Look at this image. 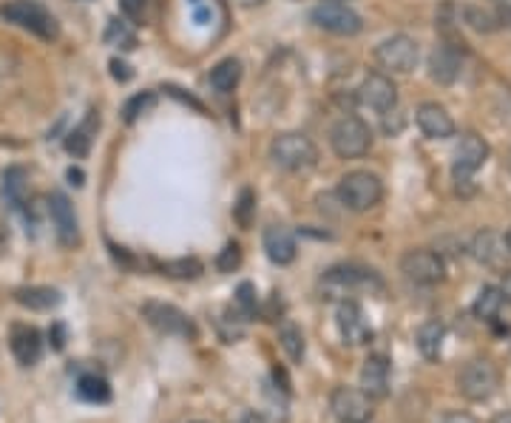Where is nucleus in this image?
<instances>
[{"label":"nucleus","mask_w":511,"mask_h":423,"mask_svg":"<svg viewBox=\"0 0 511 423\" xmlns=\"http://www.w3.org/2000/svg\"><path fill=\"white\" fill-rule=\"evenodd\" d=\"M469 253L477 264L483 267H503L506 256H508V244L506 236L495 233V231H480L472 244H469Z\"/></svg>","instance_id":"nucleus-19"},{"label":"nucleus","mask_w":511,"mask_h":423,"mask_svg":"<svg viewBox=\"0 0 511 423\" xmlns=\"http://www.w3.org/2000/svg\"><path fill=\"white\" fill-rule=\"evenodd\" d=\"M145 6H148V0H119V12H123L128 20H142Z\"/></svg>","instance_id":"nucleus-38"},{"label":"nucleus","mask_w":511,"mask_h":423,"mask_svg":"<svg viewBox=\"0 0 511 423\" xmlns=\"http://www.w3.org/2000/svg\"><path fill=\"white\" fill-rule=\"evenodd\" d=\"M236 6H241V9H253V6H261L264 0H233Z\"/></svg>","instance_id":"nucleus-47"},{"label":"nucleus","mask_w":511,"mask_h":423,"mask_svg":"<svg viewBox=\"0 0 511 423\" xmlns=\"http://www.w3.org/2000/svg\"><path fill=\"white\" fill-rule=\"evenodd\" d=\"M444 338H446V327H444V321H426V325L418 327V335H415V344H418V350L426 361H437L441 358V350H444Z\"/></svg>","instance_id":"nucleus-24"},{"label":"nucleus","mask_w":511,"mask_h":423,"mask_svg":"<svg viewBox=\"0 0 511 423\" xmlns=\"http://www.w3.org/2000/svg\"><path fill=\"white\" fill-rule=\"evenodd\" d=\"M375 60L393 74H409L418 66V43L406 35H395L375 48Z\"/></svg>","instance_id":"nucleus-12"},{"label":"nucleus","mask_w":511,"mask_h":423,"mask_svg":"<svg viewBox=\"0 0 511 423\" xmlns=\"http://www.w3.org/2000/svg\"><path fill=\"white\" fill-rule=\"evenodd\" d=\"M381 290L383 282L378 273L361 264H335L319 282V293L327 302H347L355 293H381Z\"/></svg>","instance_id":"nucleus-1"},{"label":"nucleus","mask_w":511,"mask_h":423,"mask_svg":"<svg viewBox=\"0 0 511 423\" xmlns=\"http://www.w3.org/2000/svg\"><path fill=\"white\" fill-rule=\"evenodd\" d=\"M256 216V193L250 188H245L239 193L236 205H233V219L239 222V228H250Z\"/></svg>","instance_id":"nucleus-35"},{"label":"nucleus","mask_w":511,"mask_h":423,"mask_svg":"<svg viewBox=\"0 0 511 423\" xmlns=\"http://www.w3.org/2000/svg\"><path fill=\"white\" fill-rule=\"evenodd\" d=\"M236 307H239L241 313H245L248 318L256 315L259 298H256V287H253L250 282H241V284H239V290H236Z\"/></svg>","instance_id":"nucleus-37"},{"label":"nucleus","mask_w":511,"mask_h":423,"mask_svg":"<svg viewBox=\"0 0 511 423\" xmlns=\"http://www.w3.org/2000/svg\"><path fill=\"white\" fill-rule=\"evenodd\" d=\"M48 216H52L57 242L63 247L80 244V222H77L75 205H71V199L63 191H52V196H48Z\"/></svg>","instance_id":"nucleus-13"},{"label":"nucleus","mask_w":511,"mask_h":423,"mask_svg":"<svg viewBox=\"0 0 511 423\" xmlns=\"http://www.w3.org/2000/svg\"><path fill=\"white\" fill-rule=\"evenodd\" d=\"M460 71H464V48H457V43H452V40L437 43L429 55L432 80L441 86H452L460 77Z\"/></svg>","instance_id":"nucleus-16"},{"label":"nucleus","mask_w":511,"mask_h":423,"mask_svg":"<svg viewBox=\"0 0 511 423\" xmlns=\"http://www.w3.org/2000/svg\"><path fill=\"white\" fill-rule=\"evenodd\" d=\"M216 267H219V273L239 270L241 267V247L236 242H228L222 251H219V256H216Z\"/></svg>","instance_id":"nucleus-36"},{"label":"nucleus","mask_w":511,"mask_h":423,"mask_svg":"<svg viewBox=\"0 0 511 423\" xmlns=\"http://www.w3.org/2000/svg\"><path fill=\"white\" fill-rule=\"evenodd\" d=\"M106 43H108V46H117V48H123V52H131V48L137 46V35H134V29H131V23L114 17V20L108 23V29H106Z\"/></svg>","instance_id":"nucleus-33"},{"label":"nucleus","mask_w":511,"mask_h":423,"mask_svg":"<svg viewBox=\"0 0 511 423\" xmlns=\"http://www.w3.org/2000/svg\"><path fill=\"white\" fill-rule=\"evenodd\" d=\"M0 15H4L9 23H15V26L32 32L40 40L52 43L60 37V26H57L55 15L48 12L40 0H9V4H4V9H0Z\"/></svg>","instance_id":"nucleus-4"},{"label":"nucleus","mask_w":511,"mask_h":423,"mask_svg":"<svg viewBox=\"0 0 511 423\" xmlns=\"http://www.w3.org/2000/svg\"><path fill=\"white\" fill-rule=\"evenodd\" d=\"M401 273L418 287H434L446 279L444 256L434 251H409L401 256Z\"/></svg>","instance_id":"nucleus-9"},{"label":"nucleus","mask_w":511,"mask_h":423,"mask_svg":"<svg viewBox=\"0 0 511 423\" xmlns=\"http://www.w3.org/2000/svg\"><path fill=\"white\" fill-rule=\"evenodd\" d=\"M154 106H157V94H154V91H139V94H134V97L126 99V106H123V119L131 126V122H137L139 117L151 114Z\"/></svg>","instance_id":"nucleus-34"},{"label":"nucleus","mask_w":511,"mask_h":423,"mask_svg":"<svg viewBox=\"0 0 511 423\" xmlns=\"http://www.w3.org/2000/svg\"><path fill=\"white\" fill-rule=\"evenodd\" d=\"M310 20L319 29H324L330 35H338V37H353V35H358L363 29L361 15L353 6H347V4H335V0L315 6L310 12Z\"/></svg>","instance_id":"nucleus-10"},{"label":"nucleus","mask_w":511,"mask_h":423,"mask_svg":"<svg viewBox=\"0 0 511 423\" xmlns=\"http://www.w3.org/2000/svg\"><path fill=\"white\" fill-rule=\"evenodd\" d=\"M489 160V142L477 134H464L455 148V162H452V177L457 182V191L466 182H472L475 173Z\"/></svg>","instance_id":"nucleus-8"},{"label":"nucleus","mask_w":511,"mask_h":423,"mask_svg":"<svg viewBox=\"0 0 511 423\" xmlns=\"http://www.w3.org/2000/svg\"><path fill=\"white\" fill-rule=\"evenodd\" d=\"M97 131H100V111L91 108V111L83 117L80 126H75V129L68 131V137H66V151H68L71 157H77V160H86L88 151H91V145H94Z\"/></svg>","instance_id":"nucleus-22"},{"label":"nucleus","mask_w":511,"mask_h":423,"mask_svg":"<svg viewBox=\"0 0 511 423\" xmlns=\"http://www.w3.org/2000/svg\"><path fill=\"white\" fill-rule=\"evenodd\" d=\"M358 103L367 106L378 114H389L398 106V88L386 74H367L363 83L358 86Z\"/></svg>","instance_id":"nucleus-14"},{"label":"nucleus","mask_w":511,"mask_h":423,"mask_svg":"<svg viewBox=\"0 0 511 423\" xmlns=\"http://www.w3.org/2000/svg\"><path fill=\"white\" fill-rule=\"evenodd\" d=\"M193 423H208V420H193Z\"/></svg>","instance_id":"nucleus-51"},{"label":"nucleus","mask_w":511,"mask_h":423,"mask_svg":"<svg viewBox=\"0 0 511 423\" xmlns=\"http://www.w3.org/2000/svg\"><path fill=\"white\" fill-rule=\"evenodd\" d=\"M261 244H264V253H267V259H271L273 264H293L296 262V253H299V247H296V236H293V231L290 228H284V225H271L264 231V239H261Z\"/></svg>","instance_id":"nucleus-17"},{"label":"nucleus","mask_w":511,"mask_h":423,"mask_svg":"<svg viewBox=\"0 0 511 423\" xmlns=\"http://www.w3.org/2000/svg\"><path fill=\"white\" fill-rule=\"evenodd\" d=\"M77 395L86 404H108L111 384L103 376H97V372H86V376H80V381H77Z\"/></svg>","instance_id":"nucleus-29"},{"label":"nucleus","mask_w":511,"mask_h":423,"mask_svg":"<svg viewBox=\"0 0 511 423\" xmlns=\"http://www.w3.org/2000/svg\"><path fill=\"white\" fill-rule=\"evenodd\" d=\"M236 423H267V418H264L261 412H245Z\"/></svg>","instance_id":"nucleus-45"},{"label":"nucleus","mask_w":511,"mask_h":423,"mask_svg":"<svg viewBox=\"0 0 511 423\" xmlns=\"http://www.w3.org/2000/svg\"><path fill=\"white\" fill-rule=\"evenodd\" d=\"M48 341H52L55 350H66V325H52V330H48Z\"/></svg>","instance_id":"nucleus-40"},{"label":"nucleus","mask_w":511,"mask_h":423,"mask_svg":"<svg viewBox=\"0 0 511 423\" xmlns=\"http://www.w3.org/2000/svg\"><path fill=\"white\" fill-rule=\"evenodd\" d=\"M503 304H506V298H503L500 287L485 284V287L477 293V298H475L472 313H475V318H480V321H497Z\"/></svg>","instance_id":"nucleus-28"},{"label":"nucleus","mask_w":511,"mask_h":423,"mask_svg":"<svg viewBox=\"0 0 511 423\" xmlns=\"http://www.w3.org/2000/svg\"><path fill=\"white\" fill-rule=\"evenodd\" d=\"M208 80H210V86H213L219 94L233 91V88L239 86V80H241V60H236V57L219 60V63L210 68Z\"/></svg>","instance_id":"nucleus-26"},{"label":"nucleus","mask_w":511,"mask_h":423,"mask_svg":"<svg viewBox=\"0 0 511 423\" xmlns=\"http://www.w3.org/2000/svg\"><path fill=\"white\" fill-rule=\"evenodd\" d=\"M441 423H477V420L469 418V415H464V412H452V415H444Z\"/></svg>","instance_id":"nucleus-42"},{"label":"nucleus","mask_w":511,"mask_h":423,"mask_svg":"<svg viewBox=\"0 0 511 423\" xmlns=\"http://www.w3.org/2000/svg\"><path fill=\"white\" fill-rule=\"evenodd\" d=\"M267 157L271 162L281 170H310L315 162H319V151L310 137L299 134V131H284L279 137H273L271 148H267Z\"/></svg>","instance_id":"nucleus-2"},{"label":"nucleus","mask_w":511,"mask_h":423,"mask_svg":"<svg viewBox=\"0 0 511 423\" xmlns=\"http://www.w3.org/2000/svg\"><path fill=\"white\" fill-rule=\"evenodd\" d=\"M500 369L495 361L489 358H472L464 369H460V376H457V389L460 395L466 397V401H489V397L500 389Z\"/></svg>","instance_id":"nucleus-5"},{"label":"nucleus","mask_w":511,"mask_h":423,"mask_svg":"<svg viewBox=\"0 0 511 423\" xmlns=\"http://www.w3.org/2000/svg\"><path fill=\"white\" fill-rule=\"evenodd\" d=\"M492 423H511V412H500Z\"/></svg>","instance_id":"nucleus-48"},{"label":"nucleus","mask_w":511,"mask_h":423,"mask_svg":"<svg viewBox=\"0 0 511 423\" xmlns=\"http://www.w3.org/2000/svg\"><path fill=\"white\" fill-rule=\"evenodd\" d=\"M335 321H338V333H341V338H344V344L361 346V344L373 341V327H370L367 315H363V307L358 302H353V298L338 304Z\"/></svg>","instance_id":"nucleus-15"},{"label":"nucleus","mask_w":511,"mask_h":423,"mask_svg":"<svg viewBox=\"0 0 511 423\" xmlns=\"http://www.w3.org/2000/svg\"><path fill=\"white\" fill-rule=\"evenodd\" d=\"M500 293H503V298H506V302H511V270H506L503 273V279H500Z\"/></svg>","instance_id":"nucleus-43"},{"label":"nucleus","mask_w":511,"mask_h":423,"mask_svg":"<svg viewBox=\"0 0 511 423\" xmlns=\"http://www.w3.org/2000/svg\"><path fill=\"white\" fill-rule=\"evenodd\" d=\"M330 409L341 423H370L373 397L355 387H335L330 395Z\"/></svg>","instance_id":"nucleus-11"},{"label":"nucleus","mask_w":511,"mask_h":423,"mask_svg":"<svg viewBox=\"0 0 511 423\" xmlns=\"http://www.w3.org/2000/svg\"><path fill=\"white\" fill-rule=\"evenodd\" d=\"M111 77L119 80V83H128V80L134 77V71H131V66L123 63V60H111Z\"/></svg>","instance_id":"nucleus-39"},{"label":"nucleus","mask_w":511,"mask_h":423,"mask_svg":"<svg viewBox=\"0 0 511 423\" xmlns=\"http://www.w3.org/2000/svg\"><path fill=\"white\" fill-rule=\"evenodd\" d=\"M415 122L424 137L429 139H449L455 134V119L441 103H424L415 111Z\"/></svg>","instance_id":"nucleus-18"},{"label":"nucleus","mask_w":511,"mask_h":423,"mask_svg":"<svg viewBox=\"0 0 511 423\" xmlns=\"http://www.w3.org/2000/svg\"><path fill=\"white\" fill-rule=\"evenodd\" d=\"M495 6L500 9L503 17H511V0H495Z\"/></svg>","instance_id":"nucleus-46"},{"label":"nucleus","mask_w":511,"mask_h":423,"mask_svg":"<svg viewBox=\"0 0 511 423\" xmlns=\"http://www.w3.org/2000/svg\"><path fill=\"white\" fill-rule=\"evenodd\" d=\"M15 302L26 310L35 313H48L63 304V293L57 287H46V284H32V287H20L15 290Z\"/></svg>","instance_id":"nucleus-23"},{"label":"nucleus","mask_w":511,"mask_h":423,"mask_svg":"<svg viewBox=\"0 0 511 423\" xmlns=\"http://www.w3.org/2000/svg\"><path fill=\"white\" fill-rule=\"evenodd\" d=\"M157 270L168 279H179V282H193L205 273V264L197 256H182V259H170V262H159Z\"/></svg>","instance_id":"nucleus-27"},{"label":"nucleus","mask_w":511,"mask_h":423,"mask_svg":"<svg viewBox=\"0 0 511 423\" xmlns=\"http://www.w3.org/2000/svg\"><path fill=\"white\" fill-rule=\"evenodd\" d=\"M142 318L148 321V325L162 333V335H177V338H197V325L190 321L188 313H182L174 304H165V302H145L142 304Z\"/></svg>","instance_id":"nucleus-7"},{"label":"nucleus","mask_w":511,"mask_h":423,"mask_svg":"<svg viewBox=\"0 0 511 423\" xmlns=\"http://www.w3.org/2000/svg\"><path fill=\"white\" fill-rule=\"evenodd\" d=\"M506 244H508V256H511V231L506 233Z\"/></svg>","instance_id":"nucleus-49"},{"label":"nucleus","mask_w":511,"mask_h":423,"mask_svg":"<svg viewBox=\"0 0 511 423\" xmlns=\"http://www.w3.org/2000/svg\"><path fill=\"white\" fill-rule=\"evenodd\" d=\"M330 145H332L335 157L358 160V157H363L370 151L373 131H370L367 122L358 119V117H341V119L332 122V129H330Z\"/></svg>","instance_id":"nucleus-6"},{"label":"nucleus","mask_w":511,"mask_h":423,"mask_svg":"<svg viewBox=\"0 0 511 423\" xmlns=\"http://www.w3.org/2000/svg\"><path fill=\"white\" fill-rule=\"evenodd\" d=\"M273 381H276V389H281L284 395L293 392V387H290V378H287V372H284L281 366H276V369H273Z\"/></svg>","instance_id":"nucleus-41"},{"label":"nucleus","mask_w":511,"mask_h":423,"mask_svg":"<svg viewBox=\"0 0 511 423\" xmlns=\"http://www.w3.org/2000/svg\"><path fill=\"white\" fill-rule=\"evenodd\" d=\"M464 12V20H466V26H472L475 32H483V35H489V32H497L503 26V15L492 12V9H485V6H464L460 9Z\"/></svg>","instance_id":"nucleus-30"},{"label":"nucleus","mask_w":511,"mask_h":423,"mask_svg":"<svg viewBox=\"0 0 511 423\" xmlns=\"http://www.w3.org/2000/svg\"><path fill=\"white\" fill-rule=\"evenodd\" d=\"M279 344H281L284 356H287L290 361H293V364H301V361H304V353H307L304 335H301V330L293 325V321H284V325L279 327Z\"/></svg>","instance_id":"nucleus-31"},{"label":"nucleus","mask_w":511,"mask_h":423,"mask_svg":"<svg viewBox=\"0 0 511 423\" xmlns=\"http://www.w3.org/2000/svg\"><path fill=\"white\" fill-rule=\"evenodd\" d=\"M506 165H508V170H511V151H508V160H506Z\"/></svg>","instance_id":"nucleus-50"},{"label":"nucleus","mask_w":511,"mask_h":423,"mask_svg":"<svg viewBox=\"0 0 511 423\" xmlns=\"http://www.w3.org/2000/svg\"><path fill=\"white\" fill-rule=\"evenodd\" d=\"M248 315L241 313L236 304L233 307H228L225 310V315L219 318V335L225 338V344H233V341H239L241 335H245V330H248Z\"/></svg>","instance_id":"nucleus-32"},{"label":"nucleus","mask_w":511,"mask_h":423,"mask_svg":"<svg viewBox=\"0 0 511 423\" xmlns=\"http://www.w3.org/2000/svg\"><path fill=\"white\" fill-rule=\"evenodd\" d=\"M4 196H6V202L12 208H17V211L26 205V196H29V173H26V168H20V165L6 168V173H4Z\"/></svg>","instance_id":"nucleus-25"},{"label":"nucleus","mask_w":511,"mask_h":423,"mask_svg":"<svg viewBox=\"0 0 511 423\" xmlns=\"http://www.w3.org/2000/svg\"><path fill=\"white\" fill-rule=\"evenodd\" d=\"M66 177H68V182L75 185V188H80V185H83V180H86L80 168H68V173H66Z\"/></svg>","instance_id":"nucleus-44"},{"label":"nucleus","mask_w":511,"mask_h":423,"mask_svg":"<svg viewBox=\"0 0 511 423\" xmlns=\"http://www.w3.org/2000/svg\"><path fill=\"white\" fill-rule=\"evenodd\" d=\"M361 389L367 392L373 401H381V397L389 395V361L386 356L375 353L363 361L361 366Z\"/></svg>","instance_id":"nucleus-20"},{"label":"nucleus","mask_w":511,"mask_h":423,"mask_svg":"<svg viewBox=\"0 0 511 423\" xmlns=\"http://www.w3.org/2000/svg\"><path fill=\"white\" fill-rule=\"evenodd\" d=\"M12 353H15L17 364L35 366L43 358V335H40V330H35L29 325L12 327Z\"/></svg>","instance_id":"nucleus-21"},{"label":"nucleus","mask_w":511,"mask_h":423,"mask_svg":"<svg viewBox=\"0 0 511 423\" xmlns=\"http://www.w3.org/2000/svg\"><path fill=\"white\" fill-rule=\"evenodd\" d=\"M338 199L341 205L353 213H367L375 205H381L383 199V182L375 177L373 170H350L347 177H341L338 182Z\"/></svg>","instance_id":"nucleus-3"}]
</instances>
